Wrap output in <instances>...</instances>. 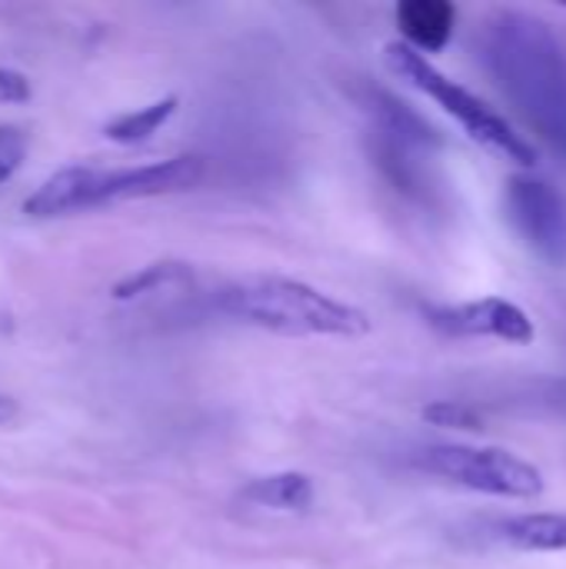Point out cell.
Returning a JSON list of instances; mask_svg holds the SVG:
<instances>
[{
	"label": "cell",
	"mask_w": 566,
	"mask_h": 569,
	"mask_svg": "<svg viewBox=\"0 0 566 569\" xmlns=\"http://www.w3.org/2000/svg\"><path fill=\"white\" fill-rule=\"evenodd\" d=\"M394 17L404 33L400 43L424 57L440 53L457 30V7L450 0H404L397 3Z\"/></svg>",
	"instance_id": "9"
},
{
	"label": "cell",
	"mask_w": 566,
	"mask_h": 569,
	"mask_svg": "<svg viewBox=\"0 0 566 569\" xmlns=\"http://www.w3.org/2000/svg\"><path fill=\"white\" fill-rule=\"evenodd\" d=\"M200 180H203V160H197V157H170V160H157V163H143V167L100 170L97 190H93V207L180 193V190L197 187Z\"/></svg>",
	"instance_id": "7"
},
{
	"label": "cell",
	"mask_w": 566,
	"mask_h": 569,
	"mask_svg": "<svg viewBox=\"0 0 566 569\" xmlns=\"http://www.w3.org/2000/svg\"><path fill=\"white\" fill-rule=\"evenodd\" d=\"M527 403H530V407H540L544 413L566 417V377L530 383V387H527Z\"/></svg>",
	"instance_id": "16"
},
{
	"label": "cell",
	"mask_w": 566,
	"mask_h": 569,
	"mask_svg": "<svg viewBox=\"0 0 566 569\" xmlns=\"http://www.w3.org/2000/svg\"><path fill=\"white\" fill-rule=\"evenodd\" d=\"M494 537L524 553H564L566 513H514L494 527Z\"/></svg>",
	"instance_id": "10"
},
{
	"label": "cell",
	"mask_w": 566,
	"mask_h": 569,
	"mask_svg": "<svg viewBox=\"0 0 566 569\" xmlns=\"http://www.w3.org/2000/svg\"><path fill=\"white\" fill-rule=\"evenodd\" d=\"M13 417H17V403L0 393V423H10Z\"/></svg>",
	"instance_id": "18"
},
{
	"label": "cell",
	"mask_w": 566,
	"mask_h": 569,
	"mask_svg": "<svg viewBox=\"0 0 566 569\" xmlns=\"http://www.w3.org/2000/svg\"><path fill=\"white\" fill-rule=\"evenodd\" d=\"M477 50L524 127L566 163V50L557 33L527 10H494Z\"/></svg>",
	"instance_id": "1"
},
{
	"label": "cell",
	"mask_w": 566,
	"mask_h": 569,
	"mask_svg": "<svg viewBox=\"0 0 566 569\" xmlns=\"http://www.w3.org/2000/svg\"><path fill=\"white\" fill-rule=\"evenodd\" d=\"M180 280H190V267L180 263V260H157V263H147L133 273H127L117 287H113V300H133V297H143L150 290H160L167 283H180Z\"/></svg>",
	"instance_id": "13"
},
{
	"label": "cell",
	"mask_w": 566,
	"mask_h": 569,
	"mask_svg": "<svg viewBox=\"0 0 566 569\" xmlns=\"http://www.w3.org/2000/svg\"><path fill=\"white\" fill-rule=\"evenodd\" d=\"M33 87L27 80V73L13 70V67H0V107L3 103H23L30 100Z\"/></svg>",
	"instance_id": "17"
},
{
	"label": "cell",
	"mask_w": 566,
	"mask_h": 569,
	"mask_svg": "<svg viewBox=\"0 0 566 569\" xmlns=\"http://www.w3.org/2000/svg\"><path fill=\"white\" fill-rule=\"evenodd\" d=\"M27 157V133L13 123H0V183L10 180Z\"/></svg>",
	"instance_id": "15"
},
{
	"label": "cell",
	"mask_w": 566,
	"mask_h": 569,
	"mask_svg": "<svg viewBox=\"0 0 566 569\" xmlns=\"http://www.w3.org/2000/svg\"><path fill=\"white\" fill-rule=\"evenodd\" d=\"M177 113V97H163V100H153L147 107H137V110H127L120 113L117 120H110L103 127V137L113 140V143H143L150 140L170 117Z\"/></svg>",
	"instance_id": "12"
},
{
	"label": "cell",
	"mask_w": 566,
	"mask_h": 569,
	"mask_svg": "<svg viewBox=\"0 0 566 569\" xmlns=\"http://www.w3.org/2000/svg\"><path fill=\"white\" fill-rule=\"evenodd\" d=\"M97 173H100V167H63V170L50 173L23 200V213L47 220V217H67V213L93 210Z\"/></svg>",
	"instance_id": "8"
},
{
	"label": "cell",
	"mask_w": 566,
	"mask_h": 569,
	"mask_svg": "<svg viewBox=\"0 0 566 569\" xmlns=\"http://www.w3.org/2000/svg\"><path fill=\"white\" fill-rule=\"evenodd\" d=\"M420 417L424 423L440 430H467V433L484 430V413L467 400H434L420 410Z\"/></svg>",
	"instance_id": "14"
},
{
	"label": "cell",
	"mask_w": 566,
	"mask_h": 569,
	"mask_svg": "<svg viewBox=\"0 0 566 569\" xmlns=\"http://www.w3.org/2000/svg\"><path fill=\"white\" fill-rule=\"evenodd\" d=\"M220 310L240 323L280 333V337H364L370 317L337 297L320 293L304 280L287 277H247L220 293Z\"/></svg>",
	"instance_id": "2"
},
{
	"label": "cell",
	"mask_w": 566,
	"mask_h": 569,
	"mask_svg": "<svg viewBox=\"0 0 566 569\" xmlns=\"http://www.w3.org/2000/svg\"><path fill=\"white\" fill-rule=\"evenodd\" d=\"M384 60L400 80H407L410 87L427 93L447 117H454L460 123V130L474 143H480L487 153L510 160L514 167H524V170L537 167V147L500 110H494L484 97H477L470 87H464L454 77H447L444 70H437L430 63V57L394 40L384 47Z\"/></svg>",
	"instance_id": "3"
},
{
	"label": "cell",
	"mask_w": 566,
	"mask_h": 569,
	"mask_svg": "<svg viewBox=\"0 0 566 569\" xmlns=\"http://www.w3.org/2000/svg\"><path fill=\"white\" fill-rule=\"evenodd\" d=\"M420 470L454 487L504 500H537L547 490L540 467L504 447L440 443L420 453Z\"/></svg>",
	"instance_id": "4"
},
{
	"label": "cell",
	"mask_w": 566,
	"mask_h": 569,
	"mask_svg": "<svg viewBox=\"0 0 566 569\" xmlns=\"http://www.w3.org/2000/svg\"><path fill=\"white\" fill-rule=\"evenodd\" d=\"M504 210L517 237L547 263H566V197L547 180L514 173L504 190Z\"/></svg>",
	"instance_id": "5"
},
{
	"label": "cell",
	"mask_w": 566,
	"mask_h": 569,
	"mask_svg": "<svg viewBox=\"0 0 566 569\" xmlns=\"http://www.w3.org/2000/svg\"><path fill=\"white\" fill-rule=\"evenodd\" d=\"M240 500L277 513H304L314 507V480L307 473H270L247 483Z\"/></svg>",
	"instance_id": "11"
},
{
	"label": "cell",
	"mask_w": 566,
	"mask_h": 569,
	"mask_svg": "<svg viewBox=\"0 0 566 569\" xmlns=\"http://www.w3.org/2000/svg\"><path fill=\"white\" fill-rule=\"evenodd\" d=\"M427 317L447 337H490L514 347H530L537 340L534 317L507 297H480L470 303L434 307Z\"/></svg>",
	"instance_id": "6"
}]
</instances>
